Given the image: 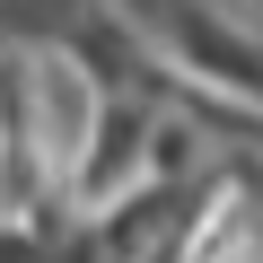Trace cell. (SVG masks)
Masks as SVG:
<instances>
[{"label":"cell","instance_id":"1","mask_svg":"<svg viewBox=\"0 0 263 263\" xmlns=\"http://www.w3.org/2000/svg\"><path fill=\"white\" fill-rule=\"evenodd\" d=\"M141 263H176V246H149V254H141Z\"/></svg>","mask_w":263,"mask_h":263}]
</instances>
